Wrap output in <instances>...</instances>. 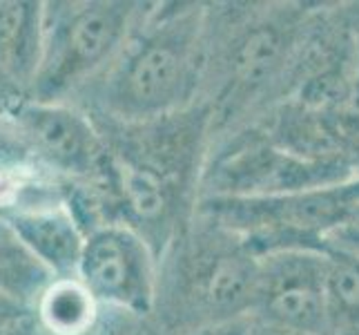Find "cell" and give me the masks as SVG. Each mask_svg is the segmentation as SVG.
Instances as JSON below:
<instances>
[{
  "label": "cell",
  "instance_id": "1",
  "mask_svg": "<svg viewBox=\"0 0 359 335\" xmlns=\"http://www.w3.org/2000/svg\"><path fill=\"white\" fill-rule=\"evenodd\" d=\"M98 103L118 123L179 114L199 77V14L150 9L103 74Z\"/></svg>",
  "mask_w": 359,
  "mask_h": 335
},
{
  "label": "cell",
  "instance_id": "2",
  "mask_svg": "<svg viewBox=\"0 0 359 335\" xmlns=\"http://www.w3.org/2000/svg\"><path fill=\"white\" fill-rule=\"evenodd\" d=\"M141 5L123 0L45 5L43 54L27 98L60 103L114 63L139 22Z\"/></svg>",
  "mask_w": 359,
  "mask_h": 335
},
{
  "label": "cell",
  "instance_id": "3",
  "mask_svg": "<svg viewBox=\"0 0 359 335\" xmlns=\"http://www.w3.org/2000/svg\"><path fill=\"white\" fill-rule=\"evenodd\" d=\"M76 277L101 306L143 315L156 302L154 251L123 223H98L88 230Z\"/></svg>",
  "mask_w": 359,
  "mask_h": 335
},
{
  "label": "cell",
  "instance_id": "4",
  "mask_svg": "<svg viewBox=\"0 0 359 335\" xmlns=\"http://www.w3.org/2000/svg\"><path fill=\"white\" fill-rule=\"evenodd\" d=\"M11 134H16L25 152L72 179H94L105 161V143L92 121L65 103L22 101L7 107Z\"/></svg>",
  "mask_w": 359,
  "mask_h": 335
},
{
  "label": "cell",
  "instance_id": "5",
  "mask_svg": "<svg viewBox=\"0 0 359 335\" xmlns=\"http://www.w3.org/2000/svg\"><path fill=\"white\" fill-rule=\"evenodd\" d=\"M3 217L52 277L76 275L85 228L63 199L14 210Z\"/></svg>",
  "mask_w": 359,
  "mask_h": 335
},
{
  "label": "cell",
  "instance_id": "6",
  "mask_svg": "<svg viewBox=\"0 0 359 335\" xmlns=\"http://www.w3.org/2000/svg\"><path fill=\"white\" fill-rule=\"evenodd\" d=\"M45 3L0 0V74L27 98L43 54Z\"/></svg>",
  "mask_w": 359,
  "mask_h": 335
},
{
  "label": "cell",
  "instance_id": "7",
  "mask_svg": "<svg viewBox=\"0 0 359 335\" xmlns=\"http://www.w3.org/2000/svg\"><path fill=\"white\" fill-rule=\"evenodd\" d=\"M188 295L212 313H228L255 295L259 270L250 257L226 253L205 266H190Z\"/></svg>",
  "mask_w": 359,
  "mask_h": 335
},
{
  "label": "cell",
  "instance_id": "8",
  "mask_svg": "<svg viewBox=\"0 0 359 335\" xmlns=\"http://www.w3.org/2000/svg\"><path fill=\"white\" fill-rule=\"evenodd\" d=\"M34 311L49 335H92L101 315V304L76 275H72L49 282L36 300Z\"/></svg>",
  "mask_w": 359,
  "mask_h": 335
},
{
  "label": "cell",
  "instance_id": "9",
  "mask_svg": "<svg viewBox=\"0 0 359 335\" xmlns=\"http://www.w3.org/2000/svg\"><path fill=\"white\" fill-rule=\"evenodd\" d=\"M259 297L264 300L266 311L281 324L311 327L321 315V295L306 270L279 266L268 277H257Z\"/></svg>",
  "mask_w": 359,
  "mask_h": 335
},
{
  "label": "cell",
  "instance_id": "10",
  "mask_svg": "<svg viewBox=\"0 0 359 335\" xmlns=\"http://www.w3.org/2000/svg\"><path fill=\"white\" fill-rule=\"evenodd\" d=\"M52 280V272L27 251L11 223L0 215V293L29 311Z\"/></svg>",
  "mask_w": 359,
  "mask_h": 335
},
{
  "label": "cell",
  "instance_id": "11",
  "mask_svg": "<svg viewBox=\"0 0 359 335\" xmlns=\"http://www.w3.org/2000/svg\"><path fill=\"white\" fill-rule=\"evenodd\" d=\"M279 36L270 27H257L245 34L232 52V70L243 83H255L279 56Z\"/></svg>",
  "mask_w": 359,
  "mask_h": 335
},
{
  "label": "cell",
  "instance_id": "12",
  "mask_svg": "<svg viewBox=\"0 0 359 335\" xmlns=\"http://www.w3.org/2000/svg\"><path fill=\"white\" fill-rule=\"evenodd\" d=\"M330 289L344 304L359 306V266L344 264L330 275Z\"/></svg>",
  "mask_w": 359,
  "mask_h": 335
},
{
  "label": "cell",
  "instance_id": "13",
  "mask_svg": "<svg viewBox=\"0 0 359 335\" xmlns=\"http://www.w3.org/2000/svg\"><path fill=\"white\" fill-rule=\"evenodd\" d=\"M25 313V308L18 306L16 302H11L5 293H0V324L3 322H9V320H16Z\"/></svg>",
  "mask_w": 359,
  "mask_h": 335
},
{
  "label": "cell",
  "instance_id": "14",
  "mask_svg": "<svg viewBox=\"0 0 359 335\" xmlns=\"http://www.w3.org/2000/svg\"><path fill=\"white\" fill-rule=\"evenodd\" d=\"M192 335H245L239 324H215L208 329H199Z\"/></svg>",
  "mask_w": 359,
  "mask_h": 335
}]
</instances>
